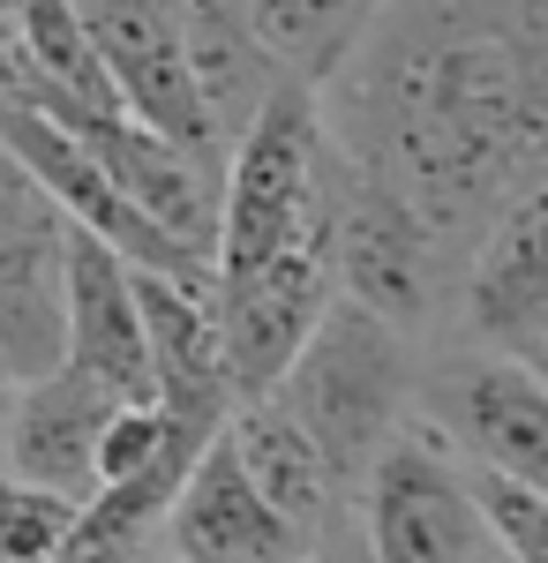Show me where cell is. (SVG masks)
Instances as JSON below:
<instances>
[{
  "instance_id": "1",
  "label": "cell",
  "mask_w": 548,
  "mask_h": 563,
  "mask_svg": "<svg viewBox=\"0 0 548 563\" xmlns=\"http://www.w3.org/2000/svg\"><path fill=\"white\" fill-rule=\"evenodd\" d=\"M316 106L338 151L465 256L548 174V0H391Z\"/></svg>"
},
{
  "instance_id": "2",
  "label": "cell",
  "mask_w": 548,
  "mask_h": 563,
  "mask_svg": "<svg viewBox=\"0 0 548 563\" xmlns=\"http://www.w3.org/2000/svg\"><path fill=\"white\" fill-rule=\"evenodd\" d=\"M263 398H278V413L324 451V466L353 504V481L369 474V459L414 421V398H421L414 339L398 323H383L376 308L331 294L316 331L294 346V361L278 368V384Z\"/></svg>"
},
{
  "instance_id": "3",
  "label": "cell",
  "mask_w": 548,
  "mask_h": 563,
  "mask_svg": "<svg viewBox=\"0 0 548 563\" xmlns=\"http://www.w3.org/2000/svg\"><path fill=\"white\" fill-rule=\"evenodd\" d=\"M451 241L428 225L391 180L353 166L331 143V278L346 301L376 308L383 323H398L406 339L436 323L443 308V271H451Z\"/></svg>"
},
{
  "instance_id": "4",
  "label": "cell",
  "mask_w": 548,
  "mask_h": 563,
  "mask_svg": "<svg viewBox=\"0 0 548 563\" xmlns=\"http://www.w3.org/2000/svg\"><path fill=\"white\" fill-rule=\"evenodd\" d=\"M353 511H361V556L369 563H489V526L473 504L465 459L421 413L353 481Z\"/></svg>"
},
{
  "instance_id": "5",
  "label": "cell",
  "mask_w": 548,
  "mask_h": 563,
  "mask_svg": "<svg viewBox=\"0 0 548 563\" xmlns=\"http://www.w3.org/2000/svg\"><path fill=\"white\" fill-rule=\"evenodd\" d=\"M414 413L465 466L548 496V368L534 353L473 346L443 361V376H428V390L414 398Z\"/></svg>"
},
{
  "instance_id": "6",
  "label": "cell",
  "mask_w": 548,
  "mask_h": 563,
  "mask_svg": "<svg viewBox=\"0 0 548 563\" xmlns=\"http://www.w3.org/2000/svg\"><path fill=\"white\" fill-rule=\"evenodd\" d=\"M459 323L489 353H534L548 339V174L465 241Z\"/></svg>"
},
{
  "instance_id": "7",
  "label": "cell",
  "mask_w": 548,
  "mask_h": 563,
  "mask_svg": "<svg viewBox=\"0 0 548 563\" xmlns=\"http://www.w3.org/2000/svg\"><path fill=\"white\" fill-rule=\"evenodd\" d=\"M61 241L68 218L0 151V376L8 384L61 361Z\"/></svg>"
},
{
  "instance_id": "8",
  "label": "cell",
  "mask_w": 548,
  "mask_h": 563,
  "mask_svg": "<svg viewBox=\"0 0 548 563\" xmlns=\"http://www.w3.org/2000/svg\"><path fill=\"white\" fill-rule=\"evenodd\" d=\"M135 308H143V353H151V406L173 429L218 435L241 398H233V376H226L211 278L135 271Z\"/></svg>"
},
{
  "instance_id": "9",
  "label": "cell",
  "mask_w": 548,
  "mask_h": 563,
  "mask_svg": "<svg viewBox=\"0 0 548 563\" xmlns=\"http://www.w3.org/2000/svg\"><path fill=\"white\" fill-rule=\"evenodd\" d=\"M90 45L106 60V84L121 90V106L143 129L173 135L188 151H204L226 166V151L204 129V106L188 84V53H180V8L173 0H76Z\"/></svg>"
},
{
  "instance_id": "10",
  "label": "cell",
  "mask_w": 548,
  "mask_h": 563,
  "mask_svg": "<svg viewBox=\"0 0 548 563\" xmlns=\"http://www.w3.org/2000/svg\"><path fill=\"white\" fill-rule=\"evenodd\" d=\"M61 361L90 384H106L113 398H128V406L151 398L135 263L113 256L84 225H68V241H61Z\"/></svg>"
},
{
  "instance_id": "11",
  "label": "cell",
  "mask_w": 548,
  "mask_h": 563,
  "mask_svg": "<svg viewBox=\"0 0 548 563\" xmlns=\"http://www.w3.org/2000/svg\"><path fill=\"white\" fill-rule=\"evenodd\" d=\"M158 541H166V556H180V563H316V549L255 496V481L241 474L226 429L188 459V474H180V488H173V504H166Z\"/></svg>"
},
{
  "instance_id": "12",
  "label": "cell",
  "mask_w": 548,
  "mask_h": 563,
  "mask_svg": "<svg viewBox=\"0 0 548 563\" xmlns=\"http://www.w3.org/2000/svg\"><path fill=\"white\" fill-rule=\"evenodd\" d=\"M113 406H128V398H113L106 384L76 376L68 361H53V368H39V376H23V384L8 390L0 466L84 504V496H90V459H98V435H106V421H113Z\"/></svg>"
},
{
  "instance_id": "13",
  "label": "cell",
  "mask_w": 548,
  "mask_h": 563,
  "mask_svg": "<svg viewBox=\"0 0 548 563\" xmlns=\"http://www.w3.org/2000/svg\"><path fill=\"white\" fill-rule=\"evenodd\" d=\"M226 443H233L241 474L255 481V496L294 526L316 556H331L346 488H338V474L324 466V451H316V443L278 413V398H241V406L226 413Z\"/></svg>"
},
{
  "instance_id": "14",
  "label": "cell",
  "mask_w": 548,
  "mask_h": 563,
  "mask_svg": "<svg viewBox=\"0 0 548 563\" xmlns=\"http://www.w3.org/2000/svg\"><path fill=\"white\" fill-rule=\"evenodd\" d=\"M180 8V53H188V84H196V106H204V129H211L218 151H233L249 121L271 106V90L294 84L263 38L249 31L241 0H173Z\"/></svg>"
},
{
  "instance_id": "15",
  "label": "cell",
  "mask_w": 548,
  "mask_h": 563,
  "mask_svg": "<svg viewBox=\"0 0 548 563\" xmlns=\"http://www.w3.org/2000/svg\"><path fill=\"white\" fill-rule=\"evenodd\" d=\"M383 8L391 0H241V15L263 38V53L308 90H324L346 68V53L369 38V23Z\"/></svg>"
},
{
  "instance_id": "16",
  "label": "cell",
  "mask_w": 548,
  "mask_h": 563,
  "mask_svg": "<svg viewBox=\"0 0 548 563\" xmlns=\"http://www.w3.org/2000/svg\"><path fill=\"white\" fill-rule=\"evenodd\" d=\"M76 496H61V488H39V481L8 474L0 466V563H45L68 549V533H76Z\"/></svg>"
},
{
  "instance_id": "17",
  "label": "cell",
  "mask_w": 548,
  "mask_h": 563,
  "mask_svg": "<svg viewBox=\"0 0 548 563\" xmlns=\"http://www.w3.org/2000/svg\"><path fill=\"white\" fill-rule=\"evenodd\" d=\"M465 481H473V504H481V526H489V549L504 563H548V496L481 474V466H465Z\"/></svg>"
},
{
  "instance_id": "18",
  "label": "cell",
  "mask_w": 548,
  "mask_h": 563,
  "mask_svg": "<svg viewBox=\"0 0 548 563\" xmlns=\"http://www.w3.org/2000/svg\"><path fill=\"white\" fill-rule=\"evenodd\" d=\"M338 563H369V556H361V549H346V556H338Z\"/></svg>"
},
{
  "instance_id": "19",
  "label": "cell",
  "mask_w": 548,
  "mask_h": 563,
  "mask_svg": "<svg viewBox=\"0 0 548 563\" xmlns=\"http://www.w3.org/2000/svg\"><path fill=\"white\" fill-rule=\"evenodd\" d=\"M534 361H541V368H548V339H541V346H534Z\"/></svg>"
},
{
  "instance_id": "20",
  "label": "cell",
  "mask_w": 548,
  "mask_h": 563,
  "mask_svg": "<svg viewBox=\"0 0 548 563\" xmlns=\"http://www.w3.org/2000/svg\"><path fill=\"white\" fill-rule=\"evenodd\" d=\"M0 45H8V23H0Z\"/></svg>"
},
{
  "instance_id": "21",
  "label": "cell",
  "mask_w": 548,
  "mask_h": 563,
  "mask_svg": "<svg viewBox=\"0 0 548 563\" xmlns=\"http://www.w3.org/2000/svg\"><path fill=\"white\" fill-rule=\"evenodd\" d=\"M489 563H504V556H496V549H489Z\"/></svg>"
},
{
  "instance_id": "22",
  "label": "cell",
  "mask_w": 548,
  "mask_h": 563,
  "mask_svg": "<svg viewBox=\"0 0 548 563\" xmlns=\"http://www.w3.org/2000/svg\"><path fill=\"white\" fill-rule=\"evenodd\" d=\"M173 563H180V556H173ZM316 563H324V556H316Z\"/></svg>"
}]
</instances>
